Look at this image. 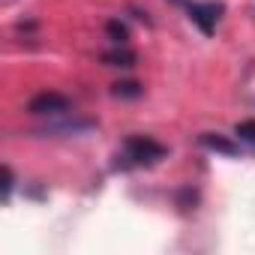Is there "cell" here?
<instances>
[{"label":"cell","instance_id":"5","mask_svg":"<svg viewBox=\"0 0 255 255\" xmlns=\"http://www.w3.org/2000/svg\"><path fill=\"white\" fill-rule=\"evenodd\" d=\"M102 60H105L108 66H132V63H135V54L126 51V48H114V51H105Z\"/></svg>","mask_w":255,"mask_h":255},{"label":"cell","instance_id":"8","mask_svg":"<svg viewBox=\"0 0 255 255\" xmlns=\"http://www.w3.org/2000/svg\"><path fill=\"white\" fill-rule=\"evenodd\" d=\"M114 96H141V84H135V81L114 84Z\"/></svg>","mask_w":255,"mask_h":255},{"label":"cell","instance_id":"7","mask_svg":"<svg viewBox=\"0 0 255 255\" xmlns=\"http://www.w3.org/2000/svg\"><path fill=\"white\" fill-rule=\"evenodd\" d=\"M105 33H108V36H111V39H114L117 45H123V42H126V36H129V33H126V24H120L117 18L105 24Z\"/></svg>","mask_w":255,"mask_h":255},{"label":"cell","instance_id":"4","mask_svg":"<svg viewBox=\"0 0 255 255\" xmlns=\"http://www.w3.org/2000/svg\"><path fill=\"white\" fill-rule=\"evenodd\" d=\"M201 144L210 147V150H219V153H225V156H237V153H240L237 144H231L228 138H222V135H216V132H204V135H201Z\"/></svg>","mask_w":255,"mask_h":255},{"label":"cell","instance_id":"6","mask_svg":"<svg viewBox=\"0 0 255 255\" xmlns=\"http://www.w3.org/2000/svg\"><path fill=\"white\" fill-rule=\"evenodd\" d=\"M234 135H237L240 141L255 144V120H240V123L234 126Z\"/></svg>","mask_w":255,"mask_h":255},{"label":"cell","instance_id":"2","mask_svg":"<svg viewBox=\"0 0 255 255\" xmlns=\"http://www.w3.org/2000/svg\"><path fill=\"white\" fill-rule=\"evenodd\" d=\"M27 111L30 114H63V111H69V99L63 96V93H54V90H45V93H36L33 99H30V105H27Z\"/></svg>","mask_w":255,"mask_h":255},{"label":"cell","instance_id":"1","mask_svg":"<svg viewBox=\"0 0 255 255\" xmlns=\"http://www.w3.org/2000/svg\"><path fill=\"white\" fill-rule=\"evenodd\" d=\"M123 165H153L165 156V147L147 135H129L123 141Z\"/></svg>","mask_w":255,"mask_h":255},{"label":"cell","instance_id":"9","mask_svg":"<svg viewBox=\"0 0 255 255\" xmlns=\"http://www.w3.org/2000/svg\"><path fill=\"white\" fill-rule=\"evenodd\" d=\"M3 177H6V183H3V198H9V192H12V183H15V177H12V168H9V165L3 168Z\"/></svg>","mask_w":255,"mask_h":255},{"label":"cell","instance_id":"3","mask_svg":"<svg viewBox=\"0 0 255 255\" xmlns=\"http://www.w3.org/2000/svg\"><path fill=\"white\" fill-rule=\"evenodd\" d=\"M219 12H222V6L219 3H189V18L201 27V33H213V27H216V21H219Z\"/></svg>","mask_w":255,"mask_h":255}]
</instances>
